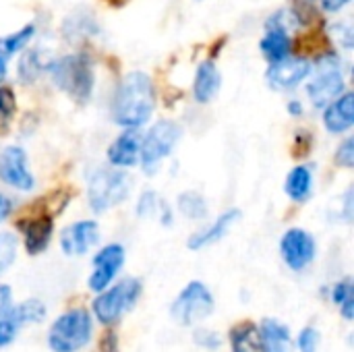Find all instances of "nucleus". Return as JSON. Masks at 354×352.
I'll use <instances>...</instances> for the list:
<instances>
[{"label":"nucleus","mask_w":354,"mask_h":352,"mask_svg":"<svg viewBox=\"0 0 354 352\" xmlns=\"http://www.w3.org/2000/svg\"><path fill=\"white\" fill-rule=\"evenodd\" d=\"M156 108V91L151 77L143 71L129 73L116 87L112 100V118L124 129L143 127Z\"/></svg>","instance_id":"obj_1"},{"label":"nucleus","mask_w":354,"mask_h":352,"mask_svg":"<svg viewBox=\"0 0 354 352\" xmlns=\"http://www.w3.org/2000/svg\"><path fill=\"white\" fill-rule=\"evenodd\" d=\"M54 85L73 102L85 104L93 93V64L85 54H68L50 64Z\"/></svg>","instance_id":"obj_2"},{"label":"nucleus","mask_w":354,"mask_h":352,"mask_svg":"<svg viewBox=\"0 0 354 352\" xmlns=\"http://www.w3.org/2000/svg\"><path fill=\"white\" fill-rule=\"evenodd\" d=\"M131 176L122 168H97L87 178V201L95 214L122 203L131 193Z\"/></svg>","instance_id":"obj_3"},{"label":"nucleus","mask_w":354,"mask_h":352,"mask_svg":"<svg viewBox=\"0 0 354 352\" xmlns=\"http://www.w3.org/2000/svg\"><path fill=\"white\" fill-rule=\"evenodd\" d=\"M91 338V315L85 309H71L60 315L48 336V344L54 352L81 351Z\"/></svg>","instance_id":"obj_4"},{"label":"nucleus","mask_w":354,"mask_h":352,"mask_svg":"<svg viewBox=\"0 0 354 352\" xmlns=\"http://www.w3.org/2000/svg\"><path fill=\"white\" fill-rule=\"evenodd\" d=\"M180 127L172 120H158L145 137H141L139 162L145 174H153L162 160H166L180 139Z\"/></svg>","instance_id":"obj_5"},{"label":"nucleus","mask_w":354,"mask_h":352,"mask_svg":"<svg viewBox=\"0 0 354 352\" xmlns=\"http://www.w3.org/2000/svg\"><path fill=\"white\" fill-rule=\"evenodd\" d=\"M141 295V282L135 278H124L110 290L102 293L93 301V313L102 326H114L122 313H127Z\"/></svg>","instance_id":"obj_6"},{"label":"nucleus","mask_w":354,"mask_h":352,"mask_svg":"<svg viewBox=\"0 0 354 352\" xmlns=\"http://www.w3.org/2000/svg\"><path fill=\"white\" fill-rule=\"evenodd\" d=\"M344 91H346V81L340 68V60L334 54H326L319 60L315 75L307 85V95L313 102V106L326 108Z\"/></svg>","instance_id":"obj_7"},{"label":"nucleus","mask_w":354,"mask_h":352,"mask_svg":"<svg viewBox=\"0 0 354 352\" xmlns=\"http://www.w3.org/2000/svg\"><path fill=\"white\" fill-rule=\"evenodd\" d=\"M214 311V297L201 282H191L183 288L176 301L170 307L172 317L180 326H195L209 317Z\"/></svg>","instance_id":"obj_8"},{"label":"nucleus","mask_w":354,"mask_h":352,"mask_svg":"<svg viewBox=\"0 0 354 352\" xmlns=\"http://www.w3.org/2000/svg\"><path fill=\"white\" fill-rule=\"evenodd\" d=\"M280 253L290 270L301 272L315 259V239L303 228H290L280 241Z\"/></svg>","instance_id":"obj_9"},{"label":"nucleus","mask_w":354,"mask_h":352,"mask_svg":"<svg viewBox=\"0 0 354 352\" xmlns=\"http://www.w3.org/2000/svg\"><path fill=\"white\" fill-rule=\"evenodd\" d=\"M44 317H46V307L35 299H29L19 307H10L0 317V349L8 346L25 324H39L44 322Z\"/></svg>","instance_id":"obj_10"},{"label":"nucleus","mask_w":354,"mask_h":352,"mask_svg":"<svg viewBox=\"0 0 354 352\" xmlns=\"http://www.w3.org/2000/svg\"><path fill=\"white\" fill-rule=\"evenodd\" d=\"M0 180L10 185L12 189H19V191H31L35 187V178H33L29 164H27V154L21 147L10 145V147L2 149V154H0Z\"/></svg>","instance_id":"obj_11"},{"label":"nucleus","mask_w":354,"mask_h":352,"mask_svg":"<svg viewBox=\"0 0 354 352\" xmlns=\"http://www.w3.org/2000/svg\"><path fill=\"white\" fill-rule=\"evenodd\" d=\"M311 71H313V66L307 58L286 56V58L270 64L266 79H268L270 87H274V89H292L299 83H303L311 75Z\"/></svg>","instance_id":"obj_12"},{"label":"nucleus","mask_w":354,"mask_h":352,"mask_svg":"<svg viewBox=\"0 0 354 352\" xmlns=\"http://www.w3.org/2000/svg\"><path fill=\"white\" fill-rule=\"evenodd\" d=\"M124 266V249L120 245H106L93 257V274L89 276V288L93 293L106 290V286L114 280V276Z\"/></svg>","instance_id":"obj_13"},{"label":"nucleus","mask_w":354,"mask_h":352,"mask_svg":"<svg viewBox=\"0 0 354 352\" xmlns=\"http://www.w3.org/2000/svg\"><path fill=\"white\" fill-rule=\"evenodd\" d=\"M100 241V226L95 220H81L60 232V247L64 255H85Z\"/></svg>","instance_id":"obj_14"},{"label":"nucleus","mask_w":354,"mask_h":352,"mask_svg":"<svg viewBox=\"0 0 354 352\" xmlns=\"http://www.w3.org/2000/svg\"><path fill=\"white\" fill-rule=\"evenodd\" d=\"M17 228L23 232V243L29 255H39L50 245L54 234V220L50 214H39L17 222Z\"/></svg>","instance_id":"obj_15"},{"label":"nucleus","mask_w":354,"mask_h":352,"mask_svg":"<svg viewBox=\"0 0 354 352\" xmlns=\"http://www.w3.org/2000/svg\"><path fill=\"white\" fill-rule=\"evenodd\" d=\"M139 154H141V135L137 133V129L124 131L108 147V160L116 168H133V166H137L139 164Z\"/></svg>","instance_id":"obj_16"},{"label":"nucleus","mask_w":354,"mask_h":352,"mask_svg":"<svg viewBox=\"0 0 354 352\" xmlns=\"http://www.w3.org/2000/svg\"><path fill=\"white\" fill-rule=\"evenodd\" d=\"M324 124L330 133L340 135L346 133L354 124V95L351 91H344L334 102L326 106L324 112Z\"/></svg>","instance_id":"obj_17"},{"label":"nucleus","mask_w":354,"mask_h":352,"mask_svg":"<svg viewBox=\"0 0 354 352\" xmlns=\"http://www.w3.org/2000/svg\"><path fill=\"white\" fill-rule=\"evenodd\" d=\"M239 218H241V212H239V210H228V212H224L222 216L216 218V222H214L212 226H207V228L195 232V234L187 241L189 249L199 251V249H203V247H207V245H214V243L222 241Z\"/></svg>","instance_id":"obj_18"},{"label":"nucleus","mask_w":354,"mask_h":352,"mask_svg":"<svg viewBox=\"0 0 354 352\" xmlns=\"http://www.w3.org/2000/svg\"><path fill=\"white\" fill-rule=\"evenodd\" d=\"M222 87V75L216 66L214 60H205L199 64L197 73H195V81H193V95L199 104H207L212 102L218 91Z\"/></svg>","instance_id":"obj_19"},{"label":"nucleus","mask_w":354,"mask_h":352,"mask_svg":"<svg viewBox=\"0 0 354 352\" xmlns=\"http://www.w3.org/2000/svg\"><path fill=\"white\" fill-rule=\"evenodd\" d=\"M263 56L270 60V62H278L286 56H290V50H292V41H290V35L286 29L274 25V23H268L266 25V35L261 37V44H259Z\"/></svg>","instance_id":"obj_20"},{"label":"nucleus","mask_w":354,"mask_h":352,"mask_svg":"<svg viewBox=\"0 0 354 352\" xmlns=\"http://www.w3.org/2000/svg\"><path fill=\"white\" fill-rule=\"evenodd\" d=\"M259 334H261V342H263L266 352H292L290 332L284 324H280L276 319H263Z\"/></svg>","instance_id":"obj_21"},{"label":"nucleus","mask_w":354,"mask_h":352,"mask_svg":"<svg viewBox=\"0 0 354 352\" xmlns=\"http://www.w3.org/2000/svg\"><path fill=\"white\" fill-rule=\"evenodd\" d=\"M232 352H266L259 328L253 322H241L230 330Z\"/></svg>","instance_id":"obj_22"},{"label":"nucleus","mask_w":354,"mask_h":352,"mask_svg":"<svg viewBox=\"0 0 354 352\" xmlns=\"http://www.w3.org/2000/svg\"><path fill=\"white\" fill-rule=\"evenodd\" d=\"M311 189H313V172L309 166H297L288 172L284 191L292 201L305 203L311 195Z\"/></svg>","instance_id":"obj_23"},{"label":"nucleus","mask_w":354,"mask_h":352,"mask_svg":"<svg viewBox=\"0 0 354 352\" xmlns=\"http://www.w3.org/2000/svg\"><path fill=\"white\" fill-rule=\"evenodd\" d=\"M33 33H35V27L33 25H25L17 33L6 35V37H0V81L6 77V64H8V60L29 44V39L33 37Z\"/></svg>","instance_id":"obj_24"},{"label":"nucleus","mask_w":354,"mask_h":352,"mask_svg":"<svg viewBox=\"0 0 354 352\" xmlns=\"http://www.w3.org/2000/svg\"><path fill=\"white\" fill-rule=\"evenodd\" d=\"M137 216L139 218H153V216H162V224L170 226L172 224V212L170 207L160 199L158 193L153 191H145L139 201H137Z\"/></svg>","instance_id":"obj_25"},{"label":"nucleus","mask_w":354,"mask_h":352,"mask_svg":"<svg viewBox=\"0 0 354 352\" xmlns=\"http://www.w3.org/2000/svg\"><path fill=\"white\" fill-rule=\"evenodd\" d=\"M178 210L183 216L191 220H203L207 218V203L197 191H185L178 195Z\"/></svg>","instance_id":"obj_26"},{"label":"nucleus","mask_w":354,"mask_h":352,"mask_svg":"<svg viewBox=\"0 0 354 352\" xmlns=\"http://www.w3.org/2000/svg\"><path fill=\"white\" fill-rule=\"evenodd\" d=\"M15 112H17V100H15L12 89L6 85H0V137L6 135Z\"/></svg>","instance_id":"obj_27"},{"label":"nucleus","mask_w":354,"mask_h":352,"mask_svg":"<svg viewBox=\"0 0 354 352\" xmlns=\"http://www.w3.org/2000/svg\"><path fill=\"white\" fill-rule=\"evenodd\" d=\"M17 257V237L12 232H0V276L12 266Z\"/></svg>","instance_id":"obj_28"},{"label":"nucleus","mask_w":354,"mask_h":352,"mask_svg":"<svg viewBox=\"0 0 354 352\" xmlns=\"http://www.w3.org/2000/svg\"><path fill=\"white\" fill-rule=\"evenodd\" d=\"M41 71V62L37 58L35 52H25L21 62H19V79L25 81V83H33L35 77L39 75Z\"/></svg>","instance_id":"obj_29"},{"label":"nucleus","mask_w":354,"mask_h":352,"mask_svg":"<svg viewBox=\"0 0 354 352\" xmlns=\"http://www.w3.org/2000/svg\"><path fill=\"white\" fill-rule=\"evenodd\" d=\"M193 340H195V344H197V346H201V349H209V351H216V349H220V344H222V338H220L216 332L207 330V328H199V330H195Z\"/></svg>","instance_id":"obj_30"},{"label":"nucleus","mask_w":354,"mask_h":352,"mask_svg":"<svg viewBox=\"0 0 354 352\" xmlns=\"http://www.w3.org/2000/svg\"><path fill=\"white\" fill-rule=\"evenodd\" d=\"M319 332L315 328H305L301 334H299V351L301 352H317L319 346Z\"/></svg>","instance_id":"obj_31"},{"label":"nucleus","mask_w":354,"mask_h":352,"mask_svg":"<svg viewBox=\"0 0 354 352\" xmlns=\"http://www.w3.org/2000/svg\"><path fill=\"white\" fill-rule=\"evenodd\" d=\"M348 299H354L353 278H344V280H340V282L334 286V290H332V301H334L336 305H342V303H344V301H348Z\"/></svg>","instance_id":"obj_32"},{"label":"nucleus","mask_w":354,"mask_h":352,"mask_svg":"<svg viewBox=\"0 0 354 352\" xmlns=\"http://www.w3.org/2000/svg\"><path fill=\"white\" fill-rule=\"evenodd\" d=\"M336 162L344 168H353L354 166V139L348 137L342 141V145L336 151Z\"/></svg>","instance_id":"obj_33"},{"label":"nucleus","mask_w":354,"mask_h":352,"mask_svg":"<svg viewBox=\"0 0 354 352\" xmlns=\"http://www.w3.org/2000/svg\"><path fill=\"white\" fill-rule=\"evenodd\" d=\"M332 35L340 41L342 48H346V50L353 48L354 31L351 23H338V25H334V27H332Z\"/></svg>","instance_id":"obj_34"},{"label":"nucleus","mask_w":354,"mask_h":352,"mask_svg":"<svg viewBox=\"0 0 354 352\" xmlns=\"http://www.w3.org/2000/svg\"><path fill=\"white\" fill-rule=\"evenodd\" d=\"M93 352H118V336H116V332L114 330H108L100 338V342H97V346H95Z\"/></svg>","instance_id":"obj_35"},{"label":"nucleus","mask_w":354,"mask_h":352,"mask_svg":"<svg viewBox=\"0 0 354 352\" xmlns=\"http://www.w3.org/2000/svg\"><path fill=\"white\" fill-rule=\"evenodd\" d=\"M10 309V288L6 284H0V317Z\"/></svg>","instance_id":"obj_36"},{"label":"nucleus","mask_w":354,"mask_h":352,"mask_svg":"<svg viewBox=\"0 0 354 352\" xmlns=\"http://www.w3.org/2000/svg\"><path fill=\"white\" fill-rule=\"evenodd\" d=\"M346 4H351V0H322V6H324L328 12H338V10H342Z\"/></svg>","instance_id":"obj_37"},{"label":"nucleus","mask_w":354,"mask_h":352,"mask_svg":"<svg viewBox=\"0 0 354 352\" xmlns=\"http://www.w3.org/2000/svg\"><path fill=\"white\" fill-rule=\"evenodd\" d=\"M12 212V199L6 195H0V222H4Z\"/></svg>","instance_id":"obj_38"},{"label":"nucleus","mask_w":354,"mask_h":352,"mask_svg":"<svg viewBox=\"0 0 354 352\" xmlns=\"http://www.w3.org/2000/svg\"><path fill=\"white\" fill-rule=\"evenodd\" d=\"M344 220L346 222L353 220V189H348L344 195Z\"/></svg>","instance_id":"obj_39"},{"label":"nucleus","mask_w":354,"mask_h":352,"mask_svg":"<svg viewBox=\"0 0 354 352\" xmlns=\"http://www.w3.org/2000/svg\"><path fill=\"white\" fill-rule=\"evenodd\" d=\"M288 112H290L292 116H301V112H303V106H301V102H297V100L288 102Z\"/></svg>","instance_id":"obj_40"}]
</instances>
